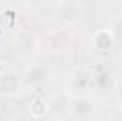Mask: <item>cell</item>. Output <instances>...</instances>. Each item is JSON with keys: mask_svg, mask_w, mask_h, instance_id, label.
Returning <instances> with one entry per match:
<instances>
[{"mask_svg": "<svg viewBox=\"0 0 122 121\" xmlns=\"http://www.w3.org/2000/svg\"><path fill=\"white\" fill-rule=\"evenodd\" d=\"M72 43V34L68 30L46 31L36 38V50L41 54H58L65 51Z\"/></svg>", "mask_w": 122, "mask_h": 121, "instance_id": "cell-1", "label": "cell"}, {"mask_svg": "<svg viewBox=\"0 0 122 121\" xmlns=\"http://www.w3.org/2000/svg\"><path fill=\"white\" fill-rule=\"evenodd\" d=\"M54 17L62 27H74L82 17V6L78 0H58L54 7Z\"/></svg>", "mask_w": 122, "mask_h": 121, "instance_id": "cell-2", "label": "cell"}, {"mask_svg": "<svg viewBox=\"0 0 122 121\" xmlns=\"http://www.w3.org/2000/svg\"><path fill=\"white\" fill-rule=\"evenodd\" d=\"M23 87L27 90H37L44 87L50 80V70L44 64H31L21 74Z\"/></svg>", "mask_w": 122, "mask_h": 121, "instance_id": "cell-3", "label": "cell"}, {"mask_svg": "<svg viewBox=\"0 0 122 121\" xmlns=\"http://www.w3.org/2000/svg\"><path fill=\"white\" fill-rule=\"evenodd\" d=\"M94 103L85 94H75L72 98H68V114L71 118L84 120L92 114Z\"/></svg>", "mask_w": 122, "mask_h": 121, "instance_id": "cell-4", "label": "cell"}, {"mask_svg": "<svg viewBox=\"0 0 122 121\" xmlns=\"http://www.w3.org/2000/svg\"><path fill=\"white\" fill-rule=\"evenodd\" d=\"M23 78L21 74L9 70L0 73V94L4 97H14L23 90Z\"/></svg>", "mask_w": 122, "mask_h": 121, "instance_id": "cell-5", "label": "cell"}, {"mask_svg": "<svg viewBox=\"0 0 122 121\" xmlns=\"http://www.w3.org/2000/svg\"><path fill=\"white\" fill-rule=\"evenodd\" d=\"M68 84L74 94H85L92 86V71L87 67L75 68L70 76Z\"/></svg>", "mask_w": 122, "mask_h": 121, "instance_id": "cell-6", "label": "cell"}, {"mask_svg": "<svg viewBox=\"0 0 122 121\" xmlns=\"http://www.w3.org/2000/svg\"><path fill=\"white\" fill-rule=\"evenodd\" d=\"M117 38L114 36V33L111 31L109 27H102V29H98L94 34L91 36V44L92 47L101 53H105V51H109L114 49V46L117 44Z\"/></svg>", "mask_w": 122, "mask_h": 121, "instance_id": "cell-7", "label": "cell"}, {"mask_svg": "<svg viewBox=\"0 0 122 121\" xmlns=\"http://www.w3.org/2000/svg\"><path fill=\"white\" fill-rule=\"evenodd\" d=\"M114 77L108 68H99L92 73V86L97 93L107 94L114 88Z\"/></svg>", "mask_w": 122, "mask_h": 121, "instance_id": "cell-8", "label": "cell"}, {"mask_svg": "<svg viewBox=\"0 0 122 121\" xmlns=\"http://www.w3.org/2000/svg\"><path fill=\"white\" fill-rule=\"evenodd\" d=\"M27 113L31 118H44L50 114V101L44 97L33 98L27 105Z\"/></svg>", "mask_w": 122, "mask_h": 121, "instance_id": "cell-9", "label": "cell"}, {"mask_svg": "<svg viewBox=\"0 0 122 121\" xmlns=\"http://www.w3.org/2000/svg\"><path fill=\"white\" fill-rule=\"evenodd\" d=\"M50 101V113L62 114L68 113V98L64 94H54L48 98Z\"/></svg>", "mask_w": 122, "mask_h": 121, "instance_id": "cell-10", "label": "cell"}, {"mask_svg": "<svg viewBox=\"0 0 122 121\" xmlns=\"http://www.w3.org/2000/svg\"><path fill=\"white\" fill-rule=\"evenodd\" d=\"M109 29H111L112 33H114V36H115L117 41H122V16L115 17V19L111 22Z\"/></svg>", "mask_w": 122, "mask_h": 121, "instance_id": "cell-11", "label": "cell"}, {"mask_svg": "<svg viewBox=\"0 0 122 121\" xmlns=\"http://www.w3.org/2000/svg\"><path fill=\"white\" fill-rule=\"evenodd\" d=\"M114 91H115V95L118 98V101L122 103V76L117 78V81L114 83Z\"/></svg>", "mask_w": 122, "mask_h": 121, "instance_id": "cell-12", "label": "cell"}, {"mask_svg": "<svg viewBox=\"0 0 122 121\" xmlns=\"http://www.w3.org/2000/svg\"><path fill=\"white\" fill-rule=\"evenodd\" d=\"M26 3H29V4H38V3H41L43 0H24Z\"/></svg>", "mask_w": 122, "mask_h": 121, "instance_id": "cell-13", "label": "cell"}, {"mask_svg": "<svg viewBox=\"0 0 122 121\" xmlns=\"http://www.w3.org/2000/svg\"><path fill=\"white\" fill-rule=\"evenodd\" d=\"M0 68H1V56H0ZM1 73V71H0Z\"/></svg>", "mask_w": 122, "mask_h": 121, "instance_id": "cell-14", "label": "cell"}]
</instances>
